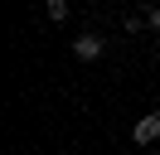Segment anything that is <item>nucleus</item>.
<instances>
[{
	"instance_id": "1",
	"label": "nucleus",
	"mask_w": 160,
	"mask_h": 155,
	"mask_svg": "<svg viewBox=\"0 0 160 155\" xmlns=\"http://www.w3.org/2000/svg\"><path fill=\"white\" fill-rule=\"evenodd\" d=\"M102 48H107V39H102V34H78V39H73V53H78L82 63L102 58Z\"/></svg>"
},
{
	"instance_id": "2",
	"label": "nucleus",
	"mask_w": 160,
	"mask_h": 155,
	"mask_svg": "<svg viewBox=\"0 0 160 155\" xmlns=\"http://www.w3.org/2000/svg\"><path fill=\"white\" fill-rule=\"evenodd\" d=\"M131 141H136V145H150V141H160V112L141 116V121L131 126Z\"/></svg>"
},
{
	"instance_id": "3",
	"label": "nucleus",
	"mask_w": 160,
	"mask_h": 155,
	"mask_svg": "<svg viewBox=\"0 0 160 155\" xmlns=\"http://www.w3.org/2000/svg\"><path fill=\"white\" fill-rule=\"evenodd\" d=\"M44 10H49L53 24H63V19H68V0H44Z\"/></svg>"
},
{
	"instance_id": "4",
	"label": "nucleus",
	"mask_w": 160,
	"mask_h": 155,
	"mask_svg": "<svg viewBox=\"0 0 160 155\" xmlns=\"http://www.w3.org/2000/svg\"><path fill=\"white\" fill-rule=\"evenodd\" d=\"M146 24H150V29H160V5L150 10V15H146Z\"/></svg>"
}]
</instances>
